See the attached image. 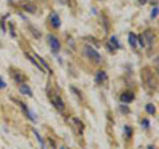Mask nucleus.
I'll return each instance as SVG.
<instances>
[{
    "mask_svg": "<svg viewBox=\"0 0 159 149\" xmlns=\"http://www.w3.org/2000/svg\"><path fill=\"white\" fill-rule=\"evenodd\" d=\"M154 41H155V33L150 29L143 32L141 36H138V45H141L142 48H150L152 46Z\"/></svg>",
    "mask_w": 159,
    "mask_h": 149,
    "instance_id": "nucleus-1",
    "label": "nucleus"
},
{
    "mask_svg": "<svg viewBox=\"0 0 159 149\" xmlns=\"http://www.w3.org/2000/svg\"><path fill=\"white\" fill-rule=\"evenodd\" d=\"M84 53H85V56L90 59L92 62H94V63H99V62H101V54H99L93 46L85 45V46H84Z\"/></svg>",
    "mask_w": 159,
    "mask_h": 149,
    "instance_id": "nucleus-2",
    "label": "nucleus"
},
{
    "mask_svg": "<svg viewBox=\"0 0 159 149\" xmlns=\"http://www.w3.org/2000/svg\"><path fill=\"white\" fill-rule=\"evenodd\" d=\"M47 41L49 44V46H51V50L53 54H57L60 52V49H61V44H60V40L53 36V34H48L47 36Z\"/></svg>",
    "mask_w": 159,
    "mask_h": 149,
    "instance_id": "nucleus-3",
    "label": "nucleus"
},
{
    "mask_svg": "<svg viewBox=\"0 0 159 149\" xmlns=\"http://www.w3.org/2000/svg\"><path fill=\"white\" fill-rule=\"evenodd\" d=\"M49 99H51L52 104L57 108L58 111H64V110H65V103H64V100L61 99V96H60L58 94L49 92Z\"/></svg>",
    "mask_w": 159,
    "mask_h": 149,
    "instance_id": "nucleus-4",
    "label": "nucleus"
},
{
    "mask_svg": "<svg viewBox=\"0 0 159 149\" xmlns=\"http://www.w3.org/2000/svg\"><path fill=\"white\" fill-rule=\"evenodd\" d=\"M106 48H107L109 52L114 53L116 50H118V49H121V44H119L118 38L116 36H111L110 38H109V41L106 42Z\"/></svg>",
    "mask_w": 159,
    "mask_h": 149,
    "instance_id": "nucleus-5",
    "label": "nucleus"
},
{
    "mask_svg": "<svg viewBox=\"0 0 159 149\" xmlns=\"http://www.w3.org/2000/svg\"><path fill=\"white\" fill-rule=\"evenodd\" d=\"M49 24H51L52 28H54V29H58L61 27V19H60L57 12L51 13V16H49Z\"/></svg>",
    "mask_w": 159,
    "mask_h": 149,
    "instance_id": "nucleus-6",
    "label": "nucleus"
},
{
    "mask_svg": "<svg viewBox=\"0 0 159 149\" xmlns=\"http://www.w3.org/2000/svg\"><path fill=\"white\" fill-rule=\"evenodd\" d=\"M17 103L20 104V107L23 108L24 113H25V115H27V117L29 119V120L33 121V123H36V121H37V117H36V115H34V112H32V111L29 110V108H28V107H27L24 103H21V102H17Z\"/></svg>",
    "mask_w": 159,
    "mask_h": 149,
    "instance_id": "nucleus-7",
    "label": "nucleus"
},
{
    "mask_svg": "<svg viewBox=\"0 0 159 149\" xmlns=\"http://www.w3.org/2000/svg\"><path fill=\"white\" fill-rule=\"evenodd\" d=\"M134 98H135V95H134V92H131V91H125V92L121 94V96H119L122 103H130L134 100Z\"/></svg>",
    "mask_w": 159,
    "mask_h": 149,
    "instance_id": "nucleus-8",
    "label": "nucleus"
},
{
    "mask_svg": "<svg viewBox=\"0 0 159 149\" xmlns=\"http://www.w3.org/2000/svg\"><path fill=\"white\" fill-rule=\"evenodd\" d=\"M19 91L23 94V95H28V96H33V92H32V88L28 86L27 83H20L19 86Z\"/></svg>",
    "mask_w": 159,
    "mask_h": 149,
    "instance_id": "nucleus-9",
    "label": "nucleus"
},
{
    "mask_svg": "<svg viewBox=\"0 0 159 149\" xmlns=\"http://www.w3.org/2000/svg\"><path fill=\"white\" fill-rule=\"evenodd\" d=\"M96 82L97 83H105L107 82V74L103 71V70H99L97 74H96Z\"/></svg>",
    "mask_w": 159,
    "mask_h": 149,
    "instance_id": "nucleus-10",
    "label": "nucleus"
},
{
    "mask_svg": "<svg viewBox=\"0 0 159 149\" xmlns=\"http://www.w3.org/2000/svg\"><path fill=\"white\" fill-rule=\"evenodd\" d=\"M34 58H36V59H37V62H40V63H41V66H43V69H45V70H47V71H49V74H53V71H52V69H51V67H49V65H48V63L45 62V59H44L43 57H40V56H39V54L36 53V54H34Z\"/></svg>",
    "mask_w": 159,
    "mask_h": 149,
    "instance_id": "nucleus-11",
    "label": "nucleus"
},
{
    "mask_svg": "<svg viewBox=\"0 0 159 149\" xmlns=\"http://www.w3.org/2000/svg\"><path fill=\"white\" fill-rule=\"evenodd\" d=\"M145 73L146 74H143L145 77H147V79H146V83H147V86L148 87H151V88H157V82L154 81V77H152V74H150L148 73L147 74V71L145 70Z\"/></svg>",
    "mask_w": 159,
    "mask_h": 149,
    "instance_id": "nucleus-12",
    "label": "nucleus"
},
{
    "mask_svg": "<svg viewBox=\"0 0 159 149\" xmlns=\"http://www.w3.org/2000/svg\"><path fill=\"white\" fill-rule=\"evenodd\" d=\"M129 44H130L131 48H137V45H138V36L135 33H133V32L129 33Z\"/></svg>",
    "mask_w": 159,
    "mask_h": 149,
    "instance_id": "nucleus-13",
    "label": "nucleus"
},
{
    "mask_svg": "<svg viewBox=\"0 0 159 149\" xmlns=\"http://www.w3.org/2000/svg\"><path fill=\"white\" fill-rule=\"evenodd\" d=\"M25 57H27V58L29 59V61H31V62L33 63V65H34V66H36V67L39 69V70H40V71H43V73H44V71H45V70H44V69H43V66H41V65H40V63L37 62V59H36V58H34V57H32V56H31V54H28V53H25Z\"/></svg>",
    "mask_w": 159,
    "mask_h": 149,
    "instance_id": "nucleus-14",
    "label": "nucleus"
},
{
    "mask_svg": "<svg viewBox=\"0 0 159 149\" xmlns=\"http://www.w3.org/2000/svg\"><path fill=\"white\" fill-rule=\"evenodd\" d=\"M21 7L25 9L27 12H31V13H34L36 12V7H34V4H32V3H29V2H24L23 4H21Z\"/></svg>",
    "mask_w": 159,
    "mask_h": 149,
    "instance_id": "nucleus-15",
    "label": "nucleus"
},
{
    "mask_svg": "<svg viewBox=\"0 0 159 149\" xmlns=\"http://www.w3.org/2000/svg\"><path fill=\"white\" fill-rule=\"evenodd\" d=\"M33 135H34V137L37 138V141L40 143V147H41V149H45V143H44V140H43V137L40 136V133L36 131V130H33Z\"/></svg>",
    "mask_w": 159,
    "mask_h": 149,
    "instance_id": "nucleus-16",
    "label": "nucleus"
},
{
    "mask_svg": "<svg viewBox=\"0 0 159 149\" xmlns=\"http://www.w3.org/2000/svg\"><path fill=\"white\" fill-rule=\"evenodd\" d=\"M146 112L148 113V115H155V112H157L155 106H154V104H151V103L146 104Z\"/></svg>",
    "mask_w": 159,
    "mask_h": 149,
    "instance_id": "nucleus-17",
    "label": "nucleus"
},
{
    "mask_svg": "<svg viewBox=\"0 0 159 149\" xmlns=\"http://www.w3.org/2000/svg\"><path fill=\"white\" fill-rule=\"evenodd\" d=\"M123 132H125L126 138H131L133 137V130H131V127L125 126V127H123Z\"/></svg>",
    "mask_w": 159,
    "mask_h": 149,
    "instance_id": "nucleus-18",
    "label": "nucleus"
},
{
    "mask_svg": "<svg viewBox=\"0 0 159 149\" xmlns=\"http://www.w3.org/2000/svg\"><path fill=\"white\" fill-rule=\"evenodd\" d=\"M12 77H13V79L16 81L17 83H23L24 82V75H20V73H15V74H12Z\"/></svg>",
    "mask_w": 159,
    "mask_h": 149,
    "instance_id": "nucleus-19",
    "label": "nucleus"
},
{
    "mask_svg": "<svg viewBox=\"0 0 159 149\" xmlns=\"http://www.w3.org/2000/svg\"><path fill=\"white\" fill-rule=\"evenodd\" d=\"M73 121H74V123H76V124H77V128H78V130H80V132H81V133H82V131H84V123H82L81 120H78V119H77V117H73Z\"/></svg>",
    "mask_w": 159,
    "mask_h": 149,
    "instance_id": "nucleus-20",
    "label": "nucleus"
},
{
    "mask_svg": "<svg viewBox=\"0 0 159 149\" xmlns=\"http://www.w3.org/2000/svg\"><path fill=\"white\" fill-rule=\"evenodd\" d=\"M157 17H158V6L154 7L151 11V19H157Z\"/></svg>",
    "mask_w": 159,
    "mask_h": 149,
    "instance_id": "nucleus-21",
    "label": "nucleus"
},
{
    "mask_svg": "<svg viewBox=\"0 0 159 149\" xmlns=\"http://www.w3.org/2000/svg\"><path fill=\"white\" fill-rule=\"evenodd\" d=\"M142 127L146 128V130H147V128H150V121H148L147 119H143V120H142Z\"/></svg>",
    "mask_w": 159,
    "mask_h": 149,
    "instance_id": "nucleus-22",
    "label": "nucleus"
},
{
    "mask_svg": "<svg viewBox=\"0 0 159 149\" xmlns=\"http://www.w3.org/2000/svg\"><path fill=\"white\" fill-rule=\"evenodd\" d=\"M6 86H7L6 82H4V81H3V78L0 77V90H3V88H6Z\"/></svg>",
    "mask_w": 159,
    "mask_h": 149,
    "instance_id": "nucleus-23",
    "label": "nucleus"
},
{
    "mask_svg": "<svg viewBox=\"0 0 159 149\" xmlns=\"http://www.w3.org/2000/svg\"><path fill=\"white\" fill-rule=\"evenodd\" d=\"M121 111H122V112H125V113H127V112H129V108L125 107V106H121Z\"/></svg>",
    "mask_w": 159,
    "mask_h": 149,
    "instance_id": "nucleus-24",
    "label": "nucleus"
},
{
    "mask_svg": "<svg viewBox=\"0 0 159 149\" xmlns=\"http://www.w3.org/2000/svg\"><path fill=\"white\" fill-rule=\"evenodd\" d=\"M138 2L141 3V4H146V3H147V0H138Z\"/></svg>",
    "mask_w": 159,
    "mask_h": 149,
    "instance_id": "nucleus-25",
    "label": "nucleus"
},
{
    "mask_svg": "<svg viewBox=\"0 0 159 149\" xmlns=\"http://www.w3.org/2000/svg\"><path fill=\"white\" fill-rule=\"evenodd\" d=\"M147 149H157V147H154V145H148Z\"/></svg>",
    "mask_w": 159,
    "mask_h": 149,
    "instance_id": "nucleus-26",
    "label": "nucleus"
},
{
    "mask_svg": "<svg viewBox=\"0 0 159 149\" xmlns=\"http://www.w3.org/2000/svg\"><path fill=\"white\" fill-rule=\"evenodd\" d=\"M61 149H65V148H61Z\"/></svg>",
    "mask_w": 159,
    "mask_h": 149,
    "instance_id": "nucleus-27",
    "label": "nucleus"
}]
</instances>
